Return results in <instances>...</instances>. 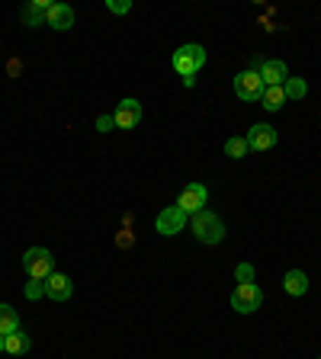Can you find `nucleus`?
I'll return each mask as SVG.
<instances>
[{"label":"nucleus","instance_id":"nucleus-23","mask_svg":"<svg viewBox=\"0 0 321 359\" xmlns=\"http://www.w3.org/2000/svg\"><path fill=\"white\" fill-rule=\"evenodd\" d=\"M97 128H100V132H110V128H116V122H112V116H100Z\"/></svg>","mask_w":321,"mask_h":359},{"label":"nucleus","instance_id":"nucleus-14","mask_svg":"<svg viewBox=\"0 0 321 359\" xmlns=\"http://www.w3.org/2000/svg\"><path fill=\"white\" fill-rule=\"evenodd\" d=\"M30 350H32L30 334H22V330H13V334H7V344H4V353H13V356H26Z\"/></svg>","mask_w":321,"mask_h":359},{"label":"nucleus","instance_id":"nucleus-20","mask_svg":"<svg viewBox=\"0 0 321 359\" xmlns=\"http://www.w3.org/2000/svg\"><path fill=\"white\" fill-rule=\"evenodd\" d=\"M42 295H45V283L42 279H30V283H26V299L36 302V299H42Z\"/></svg>","mask_w":321,"mask_h":359},{"label":"nucleus","instance_id":"nucleus-12","mask_svg":"<svg viewBox=\"0 0 321 359\" xmlns=\"http://www.w3.org/2000/svg\"><path fill=\"white\" fill-rule=\"evenodd\" d=\"M45 26H52V29L65 32L74 26V10L67 7V4H52L48 7V16H45Z\"/></svg>","mask_w":321,"mask_h":359},{"label":"nucleus","instance_id":"nucleus-5","mask_svg":"<svg viewBox=\"0 0 321 359\" xmlns=\"http://www.w3.org/2000/svg\"><path fill=\"white\" fill-rule=\"evenodd\" d=\"M235 93H238L241 100H247V103H257V100L263 97V81H261V74H257V71H241L238 77H235Z\"/></svg>","mask_w":321,"mask_h":359},{"label":"nucleus","instance_id":"nucleus-9","mask_svg":"<svg viewBox=\"0 0 321 359\" xmlns=\"http://www.w3.org/2000/svg\"><path fill=\"white\" fill-rule=\"evenodd\" d=\"M112 122H116V128H135L142 122V103L126 97L119 106H116V112H112Z\"/></svg>","mask_w":321,"mask_h":359},{"label":"nucleus","instance_id":"nucleus-15","mask_svg":"<svg viewBox=\"0 0 321 359\" xmlns=\"http://www.w3.org/2000/svg\"><path fill=\"white\" fill-rule=\"evenodd\" d=\"M48 7H52L48 0H32L30 7L22 10V22H26V26H39V22H45V16H48Z\"/></svg>","mask_w":321,"mask_h":359},{"label":"nucleus","instance_id":"nucleus-1","mask_svg":"<svg viewBox=\"0 0 321 359\" xmlns=\"http://www.w3.org/2000/svg\"><path fill=\"white\" fill-rule=\"evenodd\" d=\"M190 231H193L196 241H202V244H218V241L225 238V224H222V218H218L216 212L202 209V212H196L193 215Z\"/></svg>","mask_w":321,"mask_h":359},{"label":"nucleus","instance_id":"nucleus-11","mask_svg":"<svg viewBox=\"0 0 321 359\" xmlns=\"http://www.w3.org/2000/svg\"><path fill=\"white\" fill-rule=\"evenodd\" d=\"M71 292H74V285H71V279H67L65 273H52V276L45 279V295L52 302H67Z\"/></svg>","mask_w":321,"mask_h":359},{"label":"nucleus","instance_id":"nucleus-19","mask_svg":"<svg viewBox=\"0 0 321 359\" xmlns=\"http://www.w3.org/2000/svg\"><path fill=\"white\" fill-rule=\"evenodd\" d=\"M247 138H238V135H235V138H228V142H225V154L228 157H235V161H238V157H244L247 154Z\"/></svg>","mask_w":321,"mask_h":359},{"label":"nucleus","instance_id":"nucleus-18","mask_svg":"<svg viewBox=\"0 0 321 359\" xmlns=\"http://www.w3.org/2000/svg\"><path fill=\"white\" fill-rule=\"evenodd\" d=\"M283 90H286V100H306L308 83L302 81V77H289V81L283 83Z\"/></svg>","mask_w":321,"mask_h":359},{"label":"nucleus","instance_id":"nucleus-6","mask_svg":"<svg viewBox=\"0 0 321 359\" xmlns=\"http://www.w3.org/2000/svg\"><path fill=\"white\" fill-rule=\"evenodd\" d=\"M155 228L164 234V238H173V234H180L183 228H187V212L177 209V205H167V209H161Z\"/></svg>","mask_w":321,"mask_h":359},{"label":"nucleus","instance_id":"nucleus-7","mask_svg":"<svg viewBox=\"0 0 321 359\" xmlns=\"http://www.w3.org/2000/svg\"><path fill=\"white\" fill-rule=\"evenodd\" d=\"M206 199H209V189L202 187V183H190L177 199V209H183L187 215H196V212L206 209Z\"/></svg>","mask_w":321,"mask_h":359},{"label":"nucleus","instance_id":"nucleus-8","mask_svg":"<svg viewBox=\"0 0 321 359\" xmlns=\"http://www.w3.org/2000/svg\"><path fill=\"white\" fill-rule=\"evenodd\" d=\"M257 74H261L263 87H283V83L289 81V67H286V61L270 58V61L257 65Z\"/></svg>","mask_w":321,"mask_h":359},{"label":"nucleus","instance_id":"nucleus-17","mask_svg":"<svg viewBox=\"0 0 321 359\" xmlns=\"http://www.w3.org/2000/svg\"><path fill=\"white\" fill-rule=\"evenodd\" d=\"M261 103H263V109H267V112L283 109V103H286V90H283V87H267V90H263V97H261Z\"/></svg>","mask_w":321,"mask_h":359},{"label":"nucleus","instance_id":"nucleus-2","mask_svg":"<svg viewBox=\"0 0 321 359\" xmlns=\"http://www.w3.org/2000/svg\"><path fill=\"white\" fill-rule=\"evenodd\" d=\"M171 65H173V71H177V74L187 81V77H193L196 71L206 65V48H202V45H196V42L180 45L177 52H173Z\"/></svg>","mask_w":321,"mask_h":359},{"label":"nucleus","instance_id":"nucleus-3","mask_svg":"<svg viewBox=\"0 0 321 359\" xmlns=\"http://www.w3.org/2000/svg\"><path fill=\"white\" fill-rule=\"evenodd\" d=\"M22 269H26V276L30 279H48L55 273V257L52 250H45V247H30L26 254H22Z\"/></svg>","mask_w":321,"mask_h":359},{"label":"nucleus","instance_id":"nucleus-25","mask_svg":"<svg viewBox=\"0 0 321 359\" xmlns=\"http://www.w3.org/2000/svg\"><path fill=\"white\" fill-rule=\"evenodd\" d=\"M318 359H321V356H318Z\"/></svg>","mask_w":321,"mask_h":359},{"label":"nucleus","instance_id":"nucleus-13","mask_svg":"<svg viewBox=\"0 0 321 359\" xmlns=\"http://www.w3.org/2000/svg\"><path fill=\"white\" fill-rule=\"evenodd\" d=\"M283 289L289 292V295H296V299H299V295H306V292H308V276L302 273V269H289V273L283 276Z\"/></svg>","mask_w":321,"mask_h":359},{"label":"nucleus","instance_id":"nucleus-21","mask_svg":"<svg viewBox=\"0 0 321 359\" xmlns=\"http://www.w3.org/2000/svg\"><path fill=\"white\" fill-rule=\"evenodd\" d=\"M235 279H238V283H254V266H251V263H241V266L235 269Z\"/></svg>","mask_w":321,"mask_h":359},{"label":"nucleus","instance_id":"nucleus-10","mask_svg":"<svg viewBox=\"0 0 321 359\" xmlns=\"http://www.w3.org/2000/svg\"><path fill=\"white\" fill-rule=\"evenodd\" d=\"M273 144H277V128L267 126V122L251 126V132H247V148L251 151H270Z\"/></svg>","mask_w":321,"mask_h":359},{"label":"nucleus","instance_id":"nucleus-24","mask_svg":"<svg viewBox=\"0 0 321 359\" xmlns=\"http://www.w3.org/2000/svg\"><path fill=\"white\" fill-rule=\"evenodd\" d=\"M4 344H7V337H4V334H0V353H4Z\"/></svg>","mask_w":321,"mask_h":359},{"label":"nucleus","instance_id":"nucleus-4","mask_svg":"<svg viewBox=\"0 0 321 359\" xmlns=\"http://www.w3.org/2000/svg\"><path fill=\"white\" fill-rule=\"evenodd\" d=\"M263 305V292L257 283H238V289L232 292V308L238 314H254Z\"/></svg>","mask_w":321,"mask_h":359},{"label":"nucleus","instance_id":"nucleus-22","mask_svg":"<svg viewBox=\"0 0 321 359\" xmlns=\"http://www.w3.org/2000/svg\"><path fill=\"white\" fill-rule=\"evenodd\" d=\"M106 10H110V13H129L132 4H129V0H106Z\"/></svg>","mask_w":321,"mask_h":359},{"label":"nucleus","instance_id":"nucleus-16","mask_svg":"<svg viewBox=\"0 0 321 359\" xmlns=\"http://www.w3.org/2000/svg\"><path fill=\"white\" fill-rule=\"evenodd\" d=\"M13 330H20V314H16L7 302H0V334L7 337V334H13Z\"/></svg>","mask_w":321,"mask_h":359}]
</instances>
